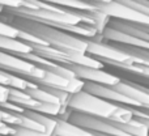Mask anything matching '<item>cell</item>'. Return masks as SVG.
I'll use <instances>...</instances> for the list:
<instances>
[{
    "mask_svg": "<svg viewBox=\"0 0 149 136\" xmlns=\"http://www.w3.org/2000/svg\"><path fill=\"white\" fill-rule=\"evenodd\" d=\"M0 20L15 26L18 30L26 31V33H30L33 36L38 37L46 45L60 50V51L86 54L88 43L85 41V38H82V37L73 36V34L63 31L60 29L54 28V26L46 25V24L39 22V21L18 17V16L9 15L7 12H3Z\"/></svg>",
    "mask_w": 149,
    "mask_h": 136,
    "instance_id": "obj_1",
    "label": "cell"
},
{
    "mask_svg": "<svg viewBox=\"0 0 149 136\" xmlns=\"http://www.w3.org/2000/svg\"><path fill=\"white\" fill-rule=\"evenodd\" d=\"M67 107L71 111H79V113L100 116V118L110 119V121L115 118L116 113L119 110L118 103L109 102V101L97 97L94 94H90L85 90L71 94Z\"/></svg>",
    "mask_w": 149,
    "mask_h": 136,
    "instance_id": "obj_2",
    "label": "cell"
},
{
    "mask_svg": "<svg viewBox=\"0 0 149 136\" xmlns=\"http://www.w3.org/2000/svg\"><path fill=\"white\" fill-rule=\"evenodd\" d=\"M88 43L86 54L89 56L94 58V59L100 60L101 63H122V64H134L135 59L131 55L126 54L124 51L116 49L115 46L107 43V42H102L98 39H89L85 38Z\"/></svg>",
    "mask_w": 149,
    "mask_h": 136,
    "instance_id": "obj_3",
    "label": "cell"
},
{
    "mask_svg": "<svg viewBox=\"0 0 149 136\" xmlns=\"http://www.w3.org/2000/svg\"><path fill=\"white\" fill-rule=\"evenodd\" d=\"M0 69L9 73L18 75L22 79H28V77L39 79V77H43L45 75L43 69L37 67L36 64L17 56L16 54H9L1 50H0Z\"/></svg>",
    "mask_w": 149,
    "mask_h": 136,
    "instance_id": "obj_4",
    "label": "cell"
},
{
    "mask_svg": "<svg viewBox=\"0 0 149 136\" xmlns=\"http://www.w3.org/2000/svg\"><path fill=\"white\" fill-rule=\"evenodd\" d=\"M65 67L70 68L76 75L77 79L82 80V81L95 82V84H102L107 85V86H114V85L120 82L119 76H115V75L110 73L103 68H92L79 64H70L65 66Z\"/></svg>",
    "mask_w": 149,
    "mask_h": 136,
    "instance_id": "obj_5",
    "label": "cell"
},
{
    "mask_svg": "<svg viewBox=\"0 0 149 136\" xmlns=\"http://www.w3.org/2000/svg\"><path fill=\"white\" fill-rule=\"evenodd\" d=\"M84 90L90 94H94L97 97H101L103 100L109 101L113 103H118V105H124V106H135V107H140L134 100L126 97L124 94L116 92L113 86H107V85L102 84H95V82H89L85 81Z\"/></svg>",
    "mask_w": 149,
    "mask_h": 136,
    "instance_id": "obj_6",
    "label": "cell"
},
{
    "mask_svg": "<svg viewBox=\"0 0 149 136\" xmlns=\"http://www.w3.org/2000/svg\"><path fill=\"white\" fill-rule=\"evenodd\" d=\"M0 50L9 52V54H29V52H33L29 43L18 38H10V37L3 36H0Z\"/></svg>",
    "mask_w": 149,
    "mask_h": 136,
    "instance_id": "obj_7",
    "label": "cell"
},
{
    "mask_svg": "<svg viewBox=\"0 0 149 136\" xmlns=\"http://www.w3.org/2000/svg\"><path fill=\"white\" fill-rule=\"evenodd\" d=\"M9 101L24 107L25 110H33V111H36L41 105V102L31 98L25 90H18V89H13V88H9Z\"/></svg>",
    "mask_w": 149,
    "mask_h": 136,
    "instance_id": "obj_8",
    "label": "cell"
},
{
    "mask_svg": "<svg viewBox=\"0 0 149 136\" xmlns=\"http://www.w3.org/2000/svg\"><path fill=\"white\" fill-rule=\"evenodd\" d=\"M56 119H58V124L54 131L55 136H93L92 132L71 123L67 119H60V118Z\"/></svg>",
    "mask_w": 149,
    "mask_h": 136,
    "instance_id": "obj_9",
    "label": "cell"
},
{
    "mask_svg": "<svg viewBox=\"0 0 149 136\" xmlns=\"http://www.w3.org/2000/svg\"><path fill=\"white\" fill-rule=\"evenodd\" d=\"M25 114L26 116H29L30 119L33 121L38 122L39 124H42L45 128V132L47 135H52L56 128V124H58V119L56 116H50V115H45V114H41V113H37V111H33V110H25Z\"/></svg>",
    "mask_w": 149,
    "mask_h": 136,
    "instance_id": "obj_10",
    "label": "cell"
},
{
    "mask_svg": "<svg viewBox=\"0 0 149 136\" xmlns=\"http://www.w3.org/2000/svg\"><path fill=\"white\" fill-rule=\"evenodd\" d=\"M31 98H34L36 101L41 103H60L58 101V98H55L52 94H50L49 92L43 90L42 88L37 86V88H30V89H26L25 90Z\"/></svg>",
    "mask_w": 149,
    "mask_h": 136,
    "instance_id": "obj_11",
    "label": "cell"
},
{
    "mask_svg": "<svg viewBox=\"0 0 149 136\" xmlns=\"http://www.w3.org/2000/svg\"><path fill=\"white\" fill-rule=\"evenodd\" d=\"M39 88H42L43 90H46V92H49L50 94H52L55 98H58V101L60 102V105H62L63 107H67L68 101H70V98H71V94L68 92L62 90V89H58V88H52V86H39Z\"/></svg>",
    "mask_w": 149,
    "mask_h": 136,
    "instance_id": "obj_12",
    "label": "cell"
},
{
    "mask_svg": "<svg viewBox=\"0 0 149 136\" xmlns=\"http://www.w3.org/2000/svg\"><path fill=\"white\" fill-rule=\"evenodd\" d=\"M1 110V122L8 126H20L22 122V114L20 113H12V111Z\"/></svg>",
    "mask_w": 149,
    "mask_h": 136,
    "instance_id": "obj_13",
    "label": "cell"
},
{
    "mask_svg": "<svg viewBox=\"0 0 149 136\" xmlns=\"http://www.w3.org/2000/svg\"><path fill=\"white\" fill-rule=\"evenodd\" d=\"M0 36L10 37V38H18L20 30L16 29L15 26H12V25H9V24H7V22L0 20Z\"/></svg>",
    "mask_w": 149,
    "mask_h": 136,
    "instance_id": "obj_14",
    "label": "cell"
},
{
    "mask_svg": "<svg viewBox=\"0 0 149 136\" xmlns=\"http://www.w3.org/2000/svg\"><path fill=\"white\" fill-rule=\"evenodd\" d=\"M13 127H15V135L13 136H51V135H47L46 132L22 128V127H20V126H13Z\"/></svg>",
    "mask_w": 149,
    "mask_h": 136,
    "instance_id": "obj_15",
    "label": "cell"
},
{
    "mask_svg": "<svg viewBox=\"0 0 149 136\" xmlns=\"http://www.w3.org/2000/svg\"><path fill=\"white\" fill-rule=\"evenodd\" d=\"M0 109L7 110V111H12V113H20V114L25 113V109L18 106V105H16V103H13V102H10V101L1 103V105H0Z\"/></svg>",
    "mask_w": 149,
    "mask_h": 136,
    "instance_id": "obj_16",
    "label": "cell"
},
{
    "mask_svg": "<svg viewBox=\"0 0 149 136\" xmlns=\"http://www.w3.org/2000/svg\"><path fill=\"white\" fill-rule=\"evenodd\" d=\"M0 5L4 8H21L24 7L22 0H0Z\"/></svg>",
    "mask_w": 149,
    "mask_h": 136,
    "instance_id": "obj_17",
    "label": "cell"
},
{
    "mask_svg": "<svg viewBox=\"0 0 149 136\" xmlns=\"http://www.w3.org/2000/svg\"><path fill=\"white\" fill-rule=\"evenodd\" d=\"M9 101V86L0 84V105Z\"/></svg>",
    "mask_w": 149,
    "mask_h": 136,
    "instance_id": "obj_18",
    "label": "cell"
},
{
    "mask_svg": "<svg viewBox=\"0 0 149 136\" xmlns=\"http://www.w3.org/2000/svg\"><path fill=\"white\" fill-rule=\"evenodd\" d=\"M135 119H137V121L141 122L144 126H147V128H148V131H149V118H135Z\"/></svg>",
    "mask_w": 149,
    "mask_h": 136,
    "instance_id": "obj_19",
    "label": "cell"
},
{
    "mask_svg": "<svg viewBox=\"0 0 149 136\" xmlns=\"http://www.w3.org/2000/svg\"><path fill=\"white\" fill-rule=\"evenodd\" d=\"M3 12H4V7H3V5H0V17H1Z\"/></svg>",
    "mask_w": 149,
    "mask_h": 136,
    "instance_id": "obj_20",
    "label": "cell"
},
{
    "mask_svg": "<svg viewBox=\"0 0 149 136\" xmlns=\"http://www.w3.org/2000/svg\"><path fill=\"white\" fill-rule=\"evenodd\" d=\"M0 122H1V110H0Z\"/></svg>",
    "mask_w": 149,
    "mask_h": 136,
    "instance_id": "obj_21",
    "label": "cell"
},
{
    "mask_svg": "<svg viewBox=\"0 0 149 136\" xmlns=\"http://www.w3.org/2000/svg\"><path fill=\"white\" fill-rule=\"evenodd\" d=\"M0 136H4V135H0Z\"/></svg>",
    "mask_w": 149,
    "mask_h": 136,
    "instance_id": "obj_22",
    "label": "cell"
}]
</instances>
